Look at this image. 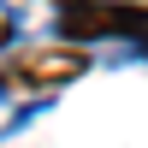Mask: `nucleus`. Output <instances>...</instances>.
Segmentation results:
<instances>
[{"label":"nucleus","mask_w":148,"mask_h":148,"mask_svg":"<svg viewBox=\"0 0 148 148\" xmlns=\"http://www.w3.org/2000/svg\"><path fill=\"white\" fill-rule=\"evenodd\" d=\"M59 30L71 42L89 36H148V0L119 6V0H59Z\"/></svg>","instance_id":"f257e3e1"},{"label":"nucleus","mask_w":148,"mask_h":148,"mask_svg":"<svg viewBox=\"0 0 148 148\" xmlns=\"http://www.w3.org/2000/svg\"><path fill=\"white\" fill-rule=\"evenodd\" d=\"M83 71H89V53H77V47H36V53L12 59L6 77L18 89H59V83L83 77Z\"/></svg>","instance_id":"f03ea898"},{"label":"nucleus","mask_w":148,"mask_h":148,"mask_svg":"<svg viewBox=\"0 0 148 148\" xmlns=\"http://www.w3.org/2000/svg\"><path fill=\"white\" fill-rule=\"evenodd\" d=\"M6 42H12V24H6V18H0V47H6Z\"/></svg>","instance_id":"7ed1b4c3"}]
</instances>
